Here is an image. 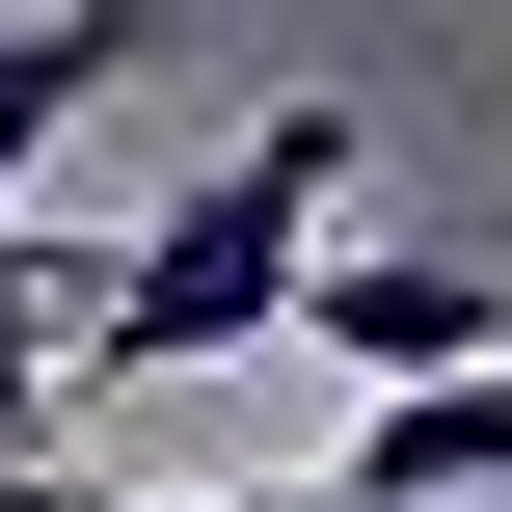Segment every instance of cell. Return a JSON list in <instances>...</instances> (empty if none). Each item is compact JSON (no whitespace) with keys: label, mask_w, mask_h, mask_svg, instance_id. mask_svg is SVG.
<instances>
[{"label":"cell","mask_w":512,"mask_h":512,"mask_svg":"<svg viewBox=\"0 0 512 512\" xmlns=\"http://www.w3.org/2000/svg\"><path fill=\"white\" fill-rule=\"evenodd\" d=\"M324 216H351V108L297 81V108H243V135L81 270V378H216V351H270V324L324 297Z\"/></svg>","instance_id":"obj_1"},{"label":"cell","mask_w":512,"mask_h":512,"mask_svg":"<svg viewBox=\"0 0 512 512\" xmlns=\"http://www.w3.org/2000/svg\"><path fill=\"white\" fill-rule=\"evenodd\" d=\"M297 351H324L351 405H378V378H486V351H512V270H486V243H324Z\"/></svg>","instance_id":"obj_2"},{"label":"cell","mask_w":512,"mask_h":512,"mask_svg":"<svg viewBox=\"0 0 512 512\" xmlns=\"http://www.w3.org/2000/svg\"><path fill=\"white\" fill-rule=\"evenodd\" d=\"M0 512H108V486H81V459H27V432H0Z\"/></svg>","instance_id":"obj_6"},{"label":"cell","mask_w":512,"mask_h":512,"mask_svg":"<svg viewBox=\"0 0 512 512\" xmlns=\"http://www.w3.org/2000/svg\"><path fill=\"white\" fill-rule=\"evenodd\" d=\"M351 486L378 512H512V351L486 378H378V405H351Z\"/></svg>","instance_id":"obj_3"},{"label":"cell","mask_w":512,"mask_h":512,"mask_svg":"<svg viewBox=\"0 0 512 512\" xmlns=\"http://www.w3.org/2000/svg\"><path fill=\"white\" fill-rule=\"evenodd\" d=\"M108 512H378V486L324 459V486H108Z\"/></svg>","instance_id":"obj_5"},{"label":"cell","mask_w":512,"mask_h":512,"mask_svg":"<svg viewBox=\"0 0 512 512\" xmlns=\"http://www.w3.org/2000/svg\"><path fill=\"white\" fill-rule=\"evenodd\" d=\"M81 27H108V54H162V0H81Z\"/></svg>","instance_id":"obj_7"},{"label":"cell","mask_w":512,"mask_h":512,"mask_svg":"<svg viewBox=\"0 0 512 512\" xmlns=\"http://www.w3.org/2000/svg\"><path fill=\"white\" fill-rule=\"evenodd\" d=\"M108 81H135V54H108L81 0H0V189H27V162H54L81 108H108Z\"/></svg>","instance_id":"obj_4"}]
</instances>
